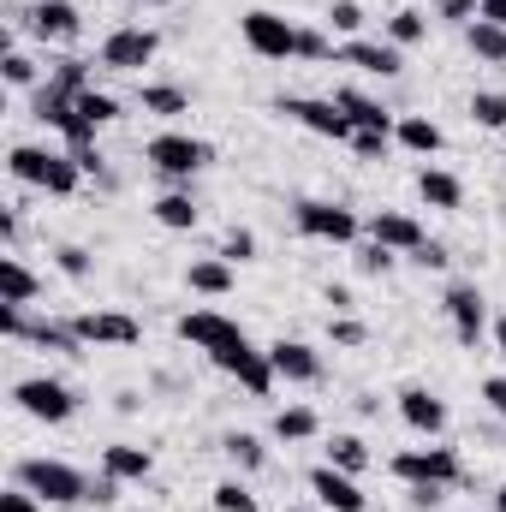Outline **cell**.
I'll use <instances>...</instances> for the list:
<instances>
[{"label":"cell","mask_w":506,"mask_h":512,"mask_svg":"<svg viewBox=\"0 0 506 512\" xmlns=\"http://www.w3.org/2000/svg\"><path fill=\"white\" fill-rule=\"evenodd\" d=\"M6 167H12V179H18V185H30V191H48V197H72V191H78V179H84V167H78L72 155L36 149V143H12Z\"/></svg>","instance_id":"1"},{"label":"cell","mask_w":506,"mask_h":512,"mask_svg":"<svg viewBox=\"0 0 506 512\" xmlns=\"http://www.w3.org/2000/svg\"><path fill=\"white\" fill-rule=\"evenodd\" d=\"M18 483H24L36 501H48V507L90 501V477H84V471H72L66 459H24V465H18Z\"/></svg>","instance_id":"2"},{"label":"cell","mask_w":506,"mask_h":512,"mask_svg":"<svg viewBox=\"0 0 506 512\" xmlns=\"http://www.w3.org/2000/svg\"><path fill=\"white\" fill-rule=\"evenodd\" d=\"M393 477L411 489H447L465 477V465L453 447H411V453H393Z\"/></svg>","instance_id":"3"},{"label":"cell","mask_w":506,"mask_h":512,"mask_svg":"<svg viewBox=\"0 0 506 512\" xmlns=\"http://www.w3.org/2000/svg\"><path fill=\"white\" fill-rule=\"evenodd\" d=\"M143 155H149V167H155L161 179H191V173H197V167H203L215 149H209L203 137H185V131H161V137H149V149H143Z\"/></svg>","instance_id":"4"},{"label":"cell","mask_w":506,"mask_h":512,"mask_svg":"<svg viewBox=\"0 0 506 512\" xmlns=\"http://www.w3.org/2000/svg\"><path fill=\"white\" fill-rule=\"evenodd\" d=\"M209 364L221 370V376H233V382L245 387V393H256V399H268L274 393V364H268V352H256L251 340H239V346H221V352H209Z\"/></svg>","instance_id":"5"},{"label":"cell","mask_w":506,"mask_h":512,"mask_svg":"<svg viewBox=\"0 0 506 512\" xmlns=\"http://www.w3.org/2000/svg\"><path fill=\"white\" fill-rule=\"evenodd\" d=\"M239 30H245V48L262 54V60H292L298 54V30L280 18V12H268V6H256L239 18Z\"/></svg>","instance_id":"6"},{"label":"cell","mask_w":506,"mask_h":512,"mask_svg":"<svg viewBox=\"0 0 506 512\" xmlns=\"http://www.w3.org/2000/svg\"><path fill=\"white\" fill-rule=\"evenodd\" d=\"M12 399H18V411L24 417H36V423H66L72 411H78V393L66 382H48V376H30V382L12 387Z\"/></svg>","instance_id":"7"},{"label":"cell","mask_w":506,"mask_h":512,"mask_svg":"<svg viewBox=\"0 0 506 512\" xmlns=\"http://www.w3.org/2000/svg\"><path fill=\"white\" fill-rule=\"evenodd\" d=\"M298 233L304 239H328V245H352L364 233V221L346 203H298Z\"/></svg>","instance_id":"8"},{"label":"cell","mask_w":506,"mask_h":512,"mask_svg":"<svg viewBox=\"0 0 506 512\" xmlns=\"http://www.w3.org/2000/svg\"><path fill=\"white\" fill-rule=\"evenodd\" d=\"M155 48H161L155 30L120 24V30H108V42H102V66H108V72H143V66L155 60Z\"/></svg>","instance_id":"9"},{"label":"cell","mask_w":506,"mask_h":512,"mask_svg":"<svg viewBox=\"0 0 506 512\" xmlns=\"http://www.w3.org/2000/svg\"><path fill=\"white\" fill-rule=\"evenodd\" d=\"M447 322H453V340H459V346H477V340L489 334V298H483L471 280L447 286Z\"/></svg>","instance_id":"10"},{"label":"cell","mask_w":506,"mask_h":512,"mask_svg":"<svg viewBox=\"0 0 506 512\" xmlns=\"http://www.w3.org/2000/svg\"><path fill=\"white\" fill-rule=\"evenodd\" d=\"M274 108H280V114H292L298 126L316 131V137H334V143H352V131H358L340 108H334V102H316V96H280Z\"/></svg>","instance_id":"11"},{"label":"cell","mask_w":506,"mask_h":512,"mask_svg":"<svg viewBox=\"0 0 506 512\" xmlns=\"http://www.w3.org/2000/svg\"><path fill=\"white\" fill-rule=\"evenodd\" d=\"M179 340L197 346V352H221V346H239L245 328L233 316H221V310H191V316H179Z\"/></svg>","instance_id":"12"},{"label":"cell","mask_w":506,"mask_h":512,"mask_svg":"<svg viewBox=\"0 0 506 512\" xmlns=\"http://www.w3.org/2000/svg\"><path fill=\"white\" fill-rule=\"evenodd\" d=\"M72 328H78L84 346H137L143 340V328L126 310H84V316H72Z\"/></svg>","instance_id":"13"},{"label":"cell","mask_w":506,"mask_h":512,"mask_svg":"<svg viewBox=\"0 0 506 512\" xmlns=\"http://www.w3.org/2000/svg\"><path fill=\"white\" fill-rule=\"evenodd\" d=\"M310 495H316L322 512H364L370 507V495L358 489V477H346V471H334V465H316V471H310Z\"/></svg>","instance_id":"14"},{"label":"cell","mask_w":506,"mask_h":512,"mask_svg":"<svg viewBox=\"0 0 506 512\" xmlns=\"http://www.w3.org/2000/svg\"><path fill=\"white\" fill-rule=\"evenodd\" d=\"M24 30L42 36V42H72V36L84 30V18H78L72 0H36V6L24 12Z\"/></svg>","instance_id":"15"},{"label":"cell","mask_w":506,"mask_h":512,"mask_svg":"<svg viewBox=\"0 0 506 512\" xmlns=\"http://www.w3.org/2000/svg\"><path fill=\"white\" fill-rule=\"evenodd\" d=\"M268 364H274L280 382H298V387L322 382V358H316L304 340H274V346H268Z\"/></svg>","instance_id":"16"},{"label":"cell","mask_w":506,"mask_h":512,"mask_svg":"<svg viewBox=\"0 0 506 512\" xmlns=\"http://www.w3.org/2000/svg\"><path fill=\"white\" fill-rule=\"evenodd\" d=\"M370 239H376V245H387L393 256H411L417 245H423V239H429V233H423V221H417V215H399V209H381L376 221H370Z\"/></svg>","instance_id":"17"},{"label":"cell","mask_w":506,"mask_h":512,"mask_svg":"<svg viewBox=\"0 0 506 512\" xmlns=\"http://www.w3.org/2000/svg\"><path fill=\"white\" fill-rule=\"evenodd\" d=\"M30 120H42L48 131L66 137V131L78 126V102H72L60 84H42V90H30Z\"/></svg>","instance_id":"18"},{"label":"cell","mask_w":506,"mask_h":512,"mask_svg":"<svg viewBox=\"0 0 506 512\" xmlns=\"http://www.w3.org/2000/svg\"><path fill=\"white\" fill-rule=\"evenodd\" d=\"M399 417H405L417 435H441V429H447V405H441L429 387H405V393H399Z\"/></svg>","instance_id":"19"},{"label":"cell","mask_w":506,"mask_h":512,"mask_svg":"<svg viewBox=\"0 0 506 512\" xmlns=\"http://www.w3.org/2000/svg\"><path fill=\"white\" fill-rule=\"evenodd\" d=\"M340 60H346V66H358V72H370V78H393V72L405 66L393 42H364V36H352V42L340 48Z\"/></svg>","instance_id":"20"},{"label":"cell","mask_w":506,"mask_h":512,"mask_svg":"<svg viewBox=\"0 0 506 512\" xmlns=\"http://www.w3.org/2000/svg\"><path fill=\"white\" fill-rule=\"evenodd\" d=\"M334 108H340V114H346L358 131H393V126H399V120L381 108L376 96H364V90H334Z\"/></svg>","instance_id":"21"},{"label":"cell","mask_w":506,"mask_h":512,"mask_svg":"<svg viewBox=\"0 0 506 512\" xmlns=\"http://www.w3.org/2000/svg\"><path fill=\"white\" fill-rule=\"evenodd\" d=\"M417 197H423L429 209H465V185H459V173H447V167H423V173H417Z\"/></svg>","instance_id":"22"},{"label":"cell","mask_w":506,"mask_h":512,"mask_svg":"<svg viewBox=\"0 0 506 512\" xmlns=\"http://www.w3.org/2000/svg\"><path fill=\"white\" fill-rule=\"evenodd\" d=\"M185 280H191V292H203V298H227V292H233V262H227V256H197V262L185 268Z\"/></svg>","instance_id":"23"},{"label":"cell","mask_w":506,"mask_h":512,"mask_svg":"<svg viewBox=\"0 0 506 512\" xmlns=\"http://www.w3.org/2000/svg\"><path fill=\"white\" fill-rule=\"evenodd\" d=\"M36 298H42V280L18 256H0V304H36Z\"/></svg>","instance_id":"24"},{"label":"cell","mask_w":506,"mask_h":512,"mask_svg":"<svg viewBox=\"0 0 506 512\" xmlns=\"http://www.w3.org/2000/svg\"><path fill=\"white\" fill-rule=\"evenodd\" d=\"M393 143H399V149H411V155H435L447 137H441V126H435L429 114H405V120L393 126Z\"/></svg>","instance_id":"25"},{"label":"cell","mask_w":506,"mask_h":512,"mask_svg":"<svg viewBox=\"0 0 506 512\" xmlns=\"http://www.w3.org/2000/svg\"><path fill=\"white\" fill-rule=\"evenodd\" d=\"M102 471L120 477V483H143V477L155 471V459H149V447H126V441H120V447L102 453Z\"/></svg>","instance_id":"26"},{"label":"cell","mask_w":506,"mask_h":512,"mask_svg":"<svg viewBox=\"0 0 506 512\" xmlns=\"http://www.w3.org/2000/svg\"><path fill=\"white\" fill-rule=\"evenodd\" d=\"M465 42H471L477 60L506 66V24H495V18H471V24H465Z\"/></svg>","instance_id":"27"},{"label":"cell","mask_w":506,"mask_h":512,"mask_svg":"<svg viewBox=\"0 0 506 512\" xmlns=\"http://www.w3.org/2000/svg\"><path fill=\"white\" fill-rule=\"evenodd\" d=\"M149 215H155L167 233H191V227H197V203H191V191H167V197H155Z\"/></svg>","instance_id":"28"},{"label":"cell","mask_w":506,"mask_h":512,"mask_svg":"<svg viewBox=\"0 0 506 512\" xmlns=\"http://www.w3.org/2000/svg\"><path fill=\"white\" fill-rule=\"evenodd\" d=\"M143 114H161V120H179V114H191V96L179 90V84H143Z\"/></svg>","instance_id":"29"},{"label":"cell","mask_w":506,"mask_h":512,"mask_svg":"<svg viewBox=\"0 0 506 512\" xmlns=\"http://www.w3.org/2000/svg\"><path fill=\"white\" fill-rule=\"evenodd\" d=\"M328 465L346 471V477L370 471V441H364V435H334V441H328Z\"/></svg>","instance_id":"30"},{"label":"cell","mask_w":506,"mask_h":512,"mask_svg":"<svg viewBox=\"0 0 506 512\" xmlns=\"http://www.w3.org/2000/svg\"><path fill=\"white\" fill-rule=\"evenodd\" d=\"M322 429V417L310 411V405H286V411H274V435L280 441H310Z\"/></svg>","instance_id":"31"},{"label":"cell","mask_w":506,"mask_h":512,"mask_svg":"<svg viewBox=\"0 0 506 512\" xmlns=\"http://www.w3.org/2000/svg\"><path fill=\"white\" fill-rule=\"evenodd\" d=\"M221 447H227V459H233L239 471H262V465H268V447H262L256 435H245V429H233Z\"/></svg>","instance_id":"32"},{"label":"cell","mask_w":506,"mask_h":512,"mask_svg":"<svg viewBox=\"0 0 506 512\" xmlns=\"http://www.w3.org/2000/svg\"><path fill=\"white\" fill-rule=\"evenodd\" d=\"M423 30H429V24H423V12H417V6H399V12L387 18V42H393V48L423 42Z\"/></svg>","instance_id":"33"},{"label":"cell","mask_w":506,"mask_h":512,"mask_svg":"<svg viewBox=\"0 0 506 512\" xmlns=\"http://www.w3.org/2000/svg\"><path fill=\"white\" fill-rule=\"evenodd\" d=\"M48 84H60L66 96H84V90H90L96 78H90V60H72V54H66V60H54V72H48Z\"/></svg>","instance_id":"34"},{"label":"cell","mask_w":506,"mask_h":512,"mask_svg":"<svg viewBox=\"0 0 506 512\" xmlns=\"http://www.w3.org/2000/svg\"><path fill=\"white\" fill-rule=\"evenodd\" d=\"M72 102H78V114H84L90 126H108V120H120V102H114L108 90H96V84H90L84 96H72Z\"/></svg>","instance_id":"35"},{"label":"cell","mask_w":506,"mask_h":512,"mask_svg":"<svg viewBox=\"0 0 506 512\" xmlns=\"http://www.w3.org/2000/svg\"><path fill=\"white\" fill-rule=\"evenodd\" d=\"M0 78H6L12 90H42V84H36V60H30V54H18V48H6V60H0Z\"/></svg>","instance_id":"36"},{"label":"cell","mask_w":506,"mask_h":512,"mask_svg":"<svg viewBox=\"0 0 506 512\" xmlns=\"http://www.w3.org/2000/svg\"><path fill=\"white\" fill-rule=\"evenodd\" d=\"M471 120L489 126V131H501L506 126V96L501 90H477V96H471Z\"/></svg>","instance_id":"37"},{"label":"cell","mask_w":506,"mask_h":512,"mask_svg":"<svg viewBox=\"0 0 506 512\" xmlns=\"http://www.w3.org/2000/svg\"><path fill=\"white\" fill-rule=\"evenodd\" d=\"M328 24L352 42V36H364V6H358V0H334V6H328Z\"/></svg>","instance_id":"38"},{"label":"cell","mask_w":506,"mask_h":512,"mask_svg":"<svg viewBox=\"0 0 506 512\" xmlns=\"http://www.w3.org/2000/svg\"><path fill=\"white\" fill-rule=\"evenodd\" d=\"M221 256H227L233 268H239V262H251V256H256V233H251V227H227V239H221Z\"/></svg>","instance_id":"39"},{"label":"cell","mask_w":506,"mask_h":512,"mask_svg":"<svg viewBox=\"0 0 506 512\" xmlns=\"http://www.w3.org/2000/svg\"><path fill=\"white\" fill-rule=\"evenodd\" d=\"M215 512H256V495L245 483H221L215 489Z\"/></svg>","instance_id":"40"},{"label":"cell","mask_w":506,"mask_h":512,"mask_svg":"<svg viewBox=\"0 0 506 512\" xmlns=\"http://www.w3.org/2000/svg\"><path fill=\"white\" fill-rule=\"evenodd\" d=\"M328 334H334V346H364L370 340V328L358 316H328Z\"/></svg>","instance_id":"41"},{"label":"cell","mask_w":506,"mask_h":512,"mask_svg":"<svg viewBox=\"0 0 506 512\" xmlns=\"http://www.w3.org/2000/svg\"><path fill=\"white\" fill-rule=\"evenodd\" d=\"M54 262H60V274H66V280H90V251H84V245H60Z\"/></svg>","instance_id":"42"},{"label":"cell","mask_w":506,"mask_h":512,"mask_svg":"<svg viewBox=\"0 0 506 512\" xmlns=\"http://www.w3.org/2000/svg\"><path fill=\"white\" fill-rule=\"evenodd\" d=\"M352 149H358L364 161H381V155L393 149V131H352Z\"/></svg>","instance_id":"43"},{"label":"cell","mask_w":506,"mask_h":512,"mask_svg":"<svg viewBox=\"0 0 506 512\" xmlns=\"http://www.w3.org/2000/svg\"><path fill=\"white\" fill-rule=\"evenodd\" d=\"M298 54H304V60H334V42H328L322 30H298Z\"/></svg>","instance_id":"44"},{"label":"cell","mask_w":506,"mask_h":512,"mask_svg":"<svg viewBox=\"0 0 506 512\" xmlns=\"http://www.w3.org/2000/svg\"><path fill=\"white\" fill-rule=\"evenodd\" d=\"M358 268H364V274H387V268H393V251H387V245H376V239H370V245L358 251Z\"/></svg>","instance_id":"45"},{"label":"cell","mask_w":506,"mask_h":512,"mask_svg":"<svg viewBox=\"0 0 506 512\" xmlns=\"http://www.w3.org/2000/svg\"><path fill=\"white\" fill-rule=\"evenodd\" d=\"M0 512H42V501H36V495H30L24 483H12V489L0 495Z\"/></svg>","instance_id":"46"},{"label":"cell","mask_w":506,"mask_h":512,"mask_svg":"<svg viewBox=\"0 0 506 512\" xmlns=\"http://www.w3.org/2000/svg\"><path fill=\"white\" fill-rule=\"evenodd\" d=\"M411 262H417V268H447L453 256H447V245H435V239H423V245L411 251Z\"/></svg>","instance_id":"47"},{"label":"cell","mask_w":506,"mask_h":512,"mask_svg":"<svg viewBox=\"0 0 506 512\" xmlns=\"http://www.w3.org/2000/svg\"><path fill=\"white\" fill-rule=\"evenodd\" d=\"M90 501H96V507H114V501H120V477H108V471H102V477L90 483Z\"/></svg>","instance_id":"48"},{"label":"cell","mask_w":506,"mask_h":512,"mask_svg":"<svg viewBox=\"0 0 506 512\" xmlns=\"http://www.w3.org/2000/svg\"><path fill=\"white\" fill-rule=\"evenodd\" d=\"M435 12L453 18V24H471V18H477V0H435Z\"/></svg>","instance_id":"49"},{"label":"cell","mask_w":506,"mask_h":512,"mask_svg":"<svg viewBox=\"0 0 506 512\" xmlns=\"http://www.w3.org/2000/svg\"><path fill=\"white\" fill-rule=\"evenodd\" d=\"M483 399H489L495 417H506V376H489V382H483Z\"/></svg>","instance_id":"50"},{"label":"cell","mask_w":506,"mask_h":512,"mask_svg":"<svg viewBox=\"0 0 506 512\" xmlns=\"http://www.w3.org/2000/svg\"><path fill=\"white\" fill-rule=\"evenodd\" d=\"M322 298H328V304H334V316H352V304H358V298H352V292H346V286H334V280H328V286H322Z\"/></svg>","instance_id":"51"},{"label":"cell","mask_w":506,"mask_h":512,"mask_svg":"<svg viewBox=\"0 0 506 512\" xmlns=\"http://www.w3.org/2000/svg\"><path fill=\"white\" fill-rule=\"evenodd\" d=\"M477 18H495V24H506V0H477Z\"/></svg>","instance_id":"52"},{"label":"cell","mask_w":506,"mask_h":512,"mask_svg":"<svg viewBox=\"0 0 506 512\" xmlns=\"http://www.w3.org/2000/svg\"><path fill=\"white\" fill-rule=\"evenodd\" d=\"M495 346H501V358H506V316L495 322Z\"/></svg>","instance_id":"53"},{"label":"cell","mask_w":506,"mask_h":512,"mask_svg":"<svg viewBox=\"0 0 506 512\" xmlns=\"http://www.w3.org/2000/svg\"><path fill=\"white\" fill-rule=\"evenodd\" d=\"M495 512H506V483H501V489H495Z\"/></svg>","instance_id":"54"},{"label":"cell","mask_w":506,"mask_h":512,"mask_svg":"<svg viewBox=\"0 0 506 512\" xmlns=\"http://www.w3.org/2000/svg\"><path fill=\"white\" fill-rule=\"evenodd\" d=\"M131 6H167V0H131Z\"/></svg>","instance_id":"55"}]
</instances>
